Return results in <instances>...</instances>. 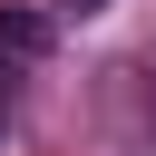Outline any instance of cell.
<instances>
[{"label":"cell","instance_id":"obj_1","mask_svg":"<svg viewBox=\"0 0 156 156\" xmlns=\"http://www.w3.org/2000/svg\"><path fill=\"white\" fill-rule=\"evenodd\" d=\"M0 49H10V58H39V49H49V20H39V10H0Z\"/></svg>","mask_w":156,"mask_h":156},{"label":"cell","instance_id":"obj_2","mask_svg":"<svg viewBox=\"0 0 156 156\" xmlns=\"http://www.w3.org/2000/svg\"><path fill=\"white\" fill-rule=\"evenodd\" d=\"M58 10H68V20H88V10H107V0H58Z\"/></svg>","mask_w":156,"mask_h":156},{"label":"cell","instance_id":"obj_3","mask_svg":"<svg viewBox=\"0 0 156 156\" xmlns=\"http://www.w3.org/2000/svg\"><path fill=\"white\" fill-rule=\"evenodd\" d=\"M0 127H10V88H0Z\"/></svg>","mask_w":156,"mask_h":156}]
</instances>
